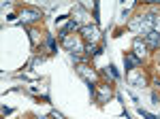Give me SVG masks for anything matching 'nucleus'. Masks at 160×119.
I'll use <instances>...</instances> for the list:
<instances>
[{
  "label": "nucleus",
  "mask_w": 160,
  "mask_h": 119,
  "mask_svg": "<svg viewBox=\"0 0 160 119\" xmlns=\"http://www.w3.org/2000/svg\"><path fill=\"white\" fill-rule=\"evenodd\" d=\"M81 34L86 40H94L96 36H98V30L96 28H92V26H86V28H81Z\"/></svg>",
  "instance_id": "3"
},
{
  "label": "nucleus",
  "mask_w": 160,
  "mask_h": 119,
  "mask_svg": "<svg viewBox=\"0 0 160 119\" xmlns=\"http://www.w3.org/2000/svg\"><path fill=\"white\" fill-rule=\"evenodd\" d=\"M51 119H64V117H62L60 113H51Z\"/></svg>",
  "instance_id": "9"
},
{
  "label": "nucleus",
  "mask_w": 160,
  "mask_h": 119,
  "mask_svg": "<svg viewBox=\"0 0 160 119\" xmlns=\"http://www.w3.org/2000/svg\"><path fill=\"white\" fill-rule=\"evenodd\" d=\"M145 38H148V47H160V34L158 32H154V30H152V32H149V34H145Z\"/></svg>",
  "instance_id": "2"
},
{
  "label": "nucleus",
  "mask_w": 160,
  "mask_h": 119,
  "mask_svg": "<svg viewBox=\"0 0 160 119\" xmlns=\"http://www.w3.org/2000/svg\"><path fill=\"white\" fill-rule=\"evenodd\" d=\"M124 64H126V70H130V68H137V66L141 64V58H137L135 53H128V55L124 58Z\"/></svg>",
  "instance_id": "1"
},
{
  "label": "nucleus",
  "mask_w": 160,
  "mask_h": 119,
  "mask_svg": "<svg viewBox=\"0 0 160 119\" xmlns=\"http://www.w3.org/2000/svg\"><path fill=\"white\" fill-rule=\"evenodd\" d=\"M139 115H141L143 119H158V117H154L152 113H148V111H143V108H139Z\"/></svg>",
  "instance_id": "4"
},
{
  "label": "nucleus",
  "mask_w": 160,
  "mask_h": 119,
  "mask_svg": "<svg viewBox=\"0 0 160 119\" xmlns=\"http://www.w3.org/2000/svg\"><path fill=\"white\" fill-rule=\"evenodd\" d=\"M86 51H88V53H90V55H96V53H98V49L94 47L92 43H90V45H86Z\"/></svg>",
  "instance_id": "6"
},
{
  "label": "nucleus",
  "mask_w": 160,
  "mask_h": 119,
  "mask_svg": "<svg viewBox=\"0 0 160 119\" xmlns=\"http://www.w3.org/2000/svg\"><path fill=\"white\" fill-rule=\"evenodd\" d=\"M47 45H49V49H51V51H56V43H53V38H51V36L47 38Z\"/></svg>",
  "instance_id": "7"
},
{
  "label": "nucleus",
  "mask_w": 160,
  "mask_h": 119,
  "mask_svg": "<svg viewBox=\"0 0 160 119\" xmlns=\"http://www.w3.org/2000/svg\"><path fill=\"white\" fill-rule=\"evenodd\" d=\"M154 24H156V28H160V17H154Z\"/></svg>",
  "instance_id": "10"
},
{
  "label": "nucleus",
  "mask_w": 160,
  "mask_h": 119,
  "mask_svg": "<svg viewBox=\"0 0 160 119\" xmlns=\"http://www.w3.org/2000/svg\"><path fill=\"white\" fill-rule=\"evenodd\" d=\"M107 96H109V89H107V87H102V92H100V96H98V102H105V100H107Z\"/></svg>",
  "instance_id": "5"
},
{
  "label": "nucleus",
  "mask_w": 160,
  "mask_h": 119,
  "mask_svg": "<svg viewBox=\"0 0 160 119\" xmlns=\"http://www.w3.org/2000/svg\"><path fill=\"white\" fill-rule=\"evenodd\" d=\"M109 72H111V74H113V77H115V79H118V77H120V72L115 70V68H113V66H109Z\"/></svg>",
  "instance_id": "8"
}]
</instances>
